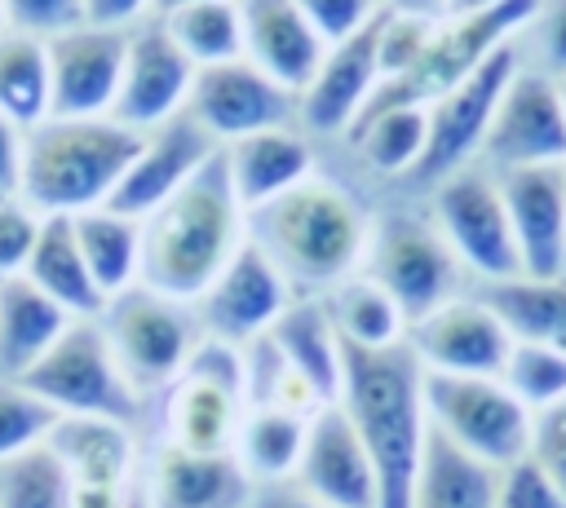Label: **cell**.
Segmentation results:
<instances>
[{"mask_svg":"<svg viewBox=\"0 0 566 508\" xmlns=\"http://www.w3.org/2000/svg\"><path fill=\"white\" fill-rule=\"evenodd\" d=\"M4 13H9V31L53 40L84 22V0H4Z\"/></svg>","mask_w":566,"mask_h":508,"instance_id":"obj_45","label":"cell"},{"mask_svg":"<svg viewBox=\"0 0 566 508\" xmlns=\"http://www.w3.org/2000/svg\"><path fill=\"white\" fill-rule=\"evenodd\" d=\"M226 168H230V186L243 203V212H256L265 203H274L279 194H287L292 186H301L305 177H314V150L296 128H265V133H248L230 146H221Z\"/></svg>","mask_w":566,"mask_h":508,"instance_id":"obj_25","label":"cell"},{"mask_svg":"<svg viewBox=\"0 0 566 508\" xmlns=\"http://www.w3.org/2000/svg\"><path fill=\"white\" fill-rule=\"evenodd\" d=\"M292 305L287 274L270 261V252L256 239H243L230 265L217 274V283L199 296V318L208 336L226 345H252L270 336V327Z\"/></svg>","mask_w":566,"mask_h":508,"instance_id":"obj_14","label":"cell"},{"mask_svg":"<svg viewBox=\"0 0 566 508\" xmlns=\"http://www.w3.org/2000/svg\"><path fill=\"white\" fill-rule=\"evenodd\" d=\"M495 490H500V468L473 459L429 424L411 508H495Z\"/></svg>","mask_w":566,"mask_h":508,"instance_id":"obj_29","label":"cell"},{"mask_svg":"<svg viewBox=\"0 0 566 508\" xmlns=\"http://www.w3.org/2000/svg\"><path fill=\"white\" fill-rule=\"evenodd\" d=\"M504 331L522 345H548L566 353V274L562 278H500L482 292Z\"/></svg>","mask_w":566,"mask_h":508,"instance_id":"obj_31","label":"cell"},{"mask_svg":"<svg viewBox=\"0 0 566 508\" xmlns=\"http://www.w3.org/2000/svg\"><path fill=\"white\" fill-rule=\"evenodd\" d=\"M500 380L509 384V393L531 415H539V411H548V406H557L566 398V353L562 349H548V345H522V340H513Z\"/></svg>","mask_w":566,"mask_h":508,"instance_id":"obj_39","label":"cell"},{"mask_svg":"<svg viewBox=\"0 0 566 508\" xmlns=\"http://www.w3.org/2000/svg\"><path fill=\"white\" fill-rule=\"evenodd\" d=\"M385 9H398V13H429V18H438V9L447 13V0H385Z\"/></svg>","mask_w":566,"mask_h":508,"instance_id":"obj_52","label":"cell"},{"mask_svg":"<svg viewBox=\"0 0 566 508\" xmlns=\"http://www.w3.org/2000/svg\"><path fill=\"white\" fill-rule=\"evenodd\" d=\"M296 110V93H287L279 80H270L256 62H221V66H199L190 84L186 115L212 133L221 146L265 133V128H287Z\"/></svg>","mask_w":566,"mask_h":508,"instance_id":"obj_13","label":"cell"},{"mask_svg":"<svg viewBox=\"0 0 566 508\" xmlns=\"http://www.w3.org/2000/svg\"><path fill=\"white\" fill-rule=\"evenodd\" d=\"M22 128H13L4 115H0V199L4 194H18V181H22Z\"/></svg>","mask_w":566,"mask_h":508,"instance_id":"obj_49","label":"cell"},{"mask_svg":"<svg viewBox=\"0 0 566 508\" xmlns=\"http://www.w3.org/2000/svg\"><path fill=\"white\" fill-rule=\"evenodd\" d=\"M252 477L234 451L199 455L181 446H164L150 468V508H248Z\"/></svg>","mask_w":566,"mask_h":508,"instance_id":"obj_24","label":"cell"},{"mask_svg":"<svg viewBox=\"0 0 566 508\" xmlns=\"http://www.w3.org/2000/svg\"><path fill=\"white\" fill-rule=\"evenodd\" d=\"M438 18L429 13H398L385 9L380 13V80H398L416 66V57L424 53L429 35H433Z\"/></svg>","mask_w":566,"mask_h":508,"instance_id":"obj_41","label":"cell"},{"mask_svg":"<svg viewBox=\"0 0 566 508\" xmlns=\"http://www.w3.org/2000/svg\"><path fill=\"white\" fill-rule=\"evenodd\" d=\"M75 239L84 252V265L97 283V292L111 300L119 292H128L133 283H142V221L111 212V208H93L75 216Z\"/></svg>","mask_w":566,"mask_h":508,"instance_id":"obj_33","label":"cell"},{"mask_svg":"<svg viewBox=\"0 0 566 508\" xmlns=\"http://www.w3.org/2000/svg\"><path fill=\"white\" fill-rule=\"evenodd\" d=\"M243 393L248 367L239 345H226L217 336L195 340L181 375L168 384V446L199 455L230 451L243 424Z\"/></svg>","mask_w":566,"mask_h":508,"instance_id":"obj_8","label":"cell"},{"mask_svg":"<svg viewBox=\"0 0 566 508\" xmlns=\"http://www.w3.org/2000/svg\"><path fill=\"white\" fill-rule=\"evenodd\" d=\"M248 508H327V504H318L301 481H261Z\"/></svg>","mask_w":566,"mask_h":508,"instance_id":"obj_48","label":"cell"},{"mask_svg":"<svg viewBox=\"0 0 566 508\" xmlns=\"http://www.w3.org/2000/svg\"><path fill=\"white\" fill-rule=\"evenodd\" d=\"M22 384L35 398H44L57 415H93V420L133 424L142 411V393L119 371L97 318H71V327L22 375Z\"/></svg>","mask_w":566,"mask_h":508,"instance_id":"obj_6","label":"cell"},{"mask_svg":"<svg viewBox=\"0 0 566 508\" xmlns=\"http://www.w3.org/2000/svg\"><path fill=\"white\" fill-rule=\"evenodd\" d=\"M482 150L504 168H535V163H566V115L562 88L544 71H517L495 106Z\"/></svg>","mask_w":566,"mask_h":508,"instance_id":"obj_16","label":"cell"},{"mask_svg":"<svg viewBox=\"0 0 566 508\" xmlns=\"http://www.w3.org/2000/svg\"><path fill=\"white\" fill-rule=\"evenodd\" d=\"M349 141L358 146V155L376 168V172H416L420 155H424V141H429V110L424 106H389V110H376L367 119H358L349 128Z\"/></svg>","mask_w":566,"mask_h":508,"instance_id":"obj_37","label":"cell"},{"mask_svg":"<svg viewBox=\"0 0 566 508\" xmlns=\"http://www.w3.org/2000/svg\"><path fill=\"white\" fill-rule=\"evenodd\" d=\"M526 31L535 40L539 71L553 80H566V0H539Z\"/></svg>","mask_w":566,"mask_h":508,"instance_id":"obj_46","label":"cell"},{"mask_svg":"<svg viewBox=\"0 0 566 508\" xmlns=\"http://www.w3.org/2000/svg\"><path fill=\"white\" fill-rule=\"evenodd\" d=\"M243 9V44L248 62H256L270 80H279L287 93H305L314 80L327 44L305 22L296 0H239Z\"/></svg>","mask_w":566,"mask_h":508,"instance_id":"obj_23","label":"cell"},{"mask_svg":"<svg viewBox=\"0 0 566 508\" xmlns=\"http://www.w3.org/2000/svg\"><path fill=\"white\" fill-rule=\"evenodd\" d=\"M340 411L358 428L367 459L376 468V508H411L420 451L429 433L424 415V367L416 349L389 345V349H358L340 340Z\"/></svg>","mask_w":566,"mask_h":508,"instance_id":"obj_1","label":"cell"},{"mask_svg":"<svg viewBox=\"0 0 566 508\" xmlns=\"http://www.w3.org/2000/svg\"><path fill=\"white\" fill-rule=\"evenodd\" d=\"M137 150L142 133L115 119H44L22 137L18 194L40 216H80L106 208Z\"/></svg>","mask_w":566,"mask_h":508,"instance_id":"obj_3","label":"cell"},{"mask_svg":"<svg viewBox=\"0 0 566 508\" xmlns=\"http://www.w3.org/2000/svg\"><path fill=\"white\" fill-rule=\"evenodd\" d=\"M159 27L190 57L195 71L199 66H221V62L248 57L239 0H203V4H186V9L159 13Z\"/></svg>","mask_w":566,"mask_h":508,"instance_id":"obj_34","label":"cell"},{"mask_svg":"<svg viewBox=\"0 0 566 508\" xmlns=\"http://www.w3.org/2000/svg\"><path fill=\"white\" fill-rule=\"evenodd\" d=\"M424 415L460 451L491 468H509L531 455L535 415L509 393L500 375H442L424 371Z\"/></svg>","mask_w":566,"mask_h":508,"instance_id":"obj_7","label":"cell"},{"mask_svg":"<svg viewBox=\"0 0 566 508\" xmlns=\"http://www.w3.org/2000/svg\"><path fill=\"white\" fill-rule=\"evenodd\" d=\"M310 415L287 406H252L239 424V464L256 481H287L301 464Z\"/></svg>","mask_w":566,"mask_h":508,"instance_id":"obj_35","label":"cell"},{"mask_svg":"<svg viewBox=\"0 0 566 508\" xmlns=\"http://www.w3.org/2000/svg\"><path fill=\"white\" fill-rule=\"evenodd\" d=\"M221 150V141L212 133H203L186 110L150 133H142V150L128 163L124 181L111 194V212H124L133 221H146L159 203H168L212 155Z\"/></svg>","mask_w":566,"mask_h":508,"instance_id":"obj_20","label":"cell"},{"mask_svg":"<svg viewBox=\"0 0 566 508\" xmlns=\"http://www.w3.org/2000/svg\"><path fill=\"white\" fill-rule=\"evenodd\" d=\"M49 446L66 464L71 486H128L133 481V433L119 420L62 415L49 433Z\"/></svg>","mask_w":566,"mask_h":508,"instance_id":"obj_28","label":"cell"},{"mask_svg":"<svg viewBox=\"0 0 566 508\" xmlns=\"http://www.w3.org/2000/svg\"><path fill=\"white\" fill-rule=\"evenodd\" d=\"M146 9H155V0H84V22L128 31V22H137Z\"/></svg>","mask_w":566,"mask_h":508,"instance_id":"obj_50","label":"cell"},{"mask_svg":"<svg viewBox=\"0 0 566 508\" xmlns=\"http://www.w3.org/2000/svg\"><path fill=\"white\" fill-rule=\"evenodd\" d=\"M495 508H566V495L531 455H522L517 464L500 468Z\"/></svg>","mask_w":566,"mask_h":508,"instance_id":"obj_44","label":"cell"},{"mask_svg":"<svg viewBox=\"0 0 566 508\" xmlns=\"http://www.w3.org/2000/svg\"><path fill=\"white\" fill-rule=\"evenodd\" d=\"M376 88H380V18L323 53L314 80L296 97V110L314 133H340V128L349 133Z\"/></svg>","mask_w":566,"mask_h":508,"instance_id":"obj_22","label":"cell"},{"mask_svg":"<svg viewBox=\"0 0 566 508\" xmlns=\"http://www.w3.org/2000/svg\"><path fill=\"white\" fill-rule=\"evenodd\" d=\"M243 243V203L217 150L168 203L142 221V283L172 300H199Z\"/></svg>","mask_w":566,"mask_h":508,"instance_id":"obj_2","label":"cell"},{"mask_svg":"<svg viewBox=\"0 0 566 508\" xmlns=\"http://www.w3.org/2000/svg\"><path fill=\"white\" fill-rule=\"evenodd\" d=\"M296 481L327 508H376V468L367 459V446L349 415L336 406H318L310 415L305 451L296 464Z\"/></svg>","mask_w":566,"mask_h":508,"instance_id":"obj_21","label":"cell"},{"mask_svg":"<svg viewBox=\"0 0 566 508\" xmlns=\"http://www.w3.org/2000/svg\"><path fill=\"white\" fill-rule=\"evenodd\" d=\"M57 420L62 415L44 398H35L22 380L0 375V464L31 446H44Z\"/></svg>","mask_w":566,"mask_h":508,"instance_id":"obj_40","label":"cell"},{"mask_svg":"<svg viewBox=\"0 0 566 508\" xmlns=\"http://www.w3.org/2000/svg\"><path fill=\"white\" fill-rule=\"evenodd\" d=\"M66 327L71 314L53 296H44L27 274L0 278V375L22 380Z\"/></svg>","mask_w":566,"mask_h":508,"instance_id":"obj_27","label":"cell"},{"mask_svg":"<svg viewBox=\"0 0 566 508\" xmlns=\"http://www.w3.org/2000/svg\"><path fill=\"white\" fill-rule=\"evenodd\" d=\"M186 4H203V0H155L159 13H172V9H186Z\"/></svg>","mask_w":566,"mask_h":508,"instance_id":"obj_55","label":"cell"},{"mask_svg":"<svg viewBox=\"0 0 566 508\" xmlns=\"http://www.w3.org/2000/svg\"><path fill=\"white\" fill-rule=\"evenodd\" d=\"M557 88H562V115H566V80H557Z\"/></svg>","mask_w":566,"mask_h":508,"instance_id":"obj_57","label":"cell"},{"mask_svg":"<svg viewBox=\"0 0 566 508\" xmlns=\"http://www.w3.org/2000/svg\"><path fill=\"white\" fill-rule=\"evenodd\" d=\"M539 0H500L491 9L478 13H447L438 18L424 53L416 57V66L398 80H380V88L371 93V102L363 106L358 119L389 110V106H429L433 97H442L447 88H455L460 80H469L491 53H500L504 44H513ZM354 119V124H358Z\"/></svg>","mask_w":566,"mask_h":508,"instance_id":"obj_5","label":"cell"},{"mask_svg":"<svg viewBox=\"0 0 566 508\" xmlns=\"http://www.w3.org/2000/svg\"><path fill=\"white\" fill-rule=\"evenodd\" d=\"M500 0H447V13H478V9H491Z\"/></svg>","mask_w":566,"mask_h":508,"instance_id":"obj_53","label":"cell"},{"mask_svg":"<svg viewBox=\"0 0 566 508\" xmlns=\"http://www.w3.org/2000/svg\"><path fill=\"white\" fill-rule=\"evenodd\" d=\"M106 345L128 375L137 393L164 389L181 375L190 349H195V322L181 300L150 292L146 283H133L128 292L111 296L106 309L97 314Z\"/></svg>","mask_w":566,"mask_h":508,"instance_id":"obj_9","label":"cell"},{"mask_svg":"<svg viewBox=\"0 0 566 508\" xmlns=\"http://www.w3.org/2000/svg\"><path fill=\"white\" fill-rule=\"evenodd\" d=\"M0 508H71V473L49 442L0 464Z\"/></svg>","mask_w":566,"mask_h":508,"instance_id":"obj_38","label":"cell"},{"mask_svg":"<svg viewBox=\"0 0 566 508\" xmlns=\"http://www.w3.org/2000/svg\"><path fill=\"white\" fill-rule=\"evenodd\" d=\"M128 31L80 22L49 40L53 115L49 119H111L124 75Z\"/></svg>","mask_w":566,"mask_h":508,"instance_id":"obj_15","label":"cell"},{"mask_svg":"<svg viewBox=\"0 0 566 508\" xmlns=\"http://www.w3.org/2000/svg\"><path fill=\"white\" fill-rule=\"evenodd\" d=\"M9 31V13H4V0H0V35Z\"/></svg>","mask_w":566,"mask_h":508,"instance_id":"obj_56","label":"cell"},{"mask_svg":"<svg viewBox=\"0 0 566 508\" xmlns=\"http://www.w3.org/2000/svg\"><path fill=\"white\" fill-rule=\"evenodd\" d=\"M460 256L447 247L438 225L420 216H389L367 243V274L398 300L407 322H420L451 300Z\"/></svg>","mask_w":566,"mask_h":508,"instance_id":"obj_12","label":"cell"},{"mask_svg":"<svg viewBox=\"0 0 566 508\" xmlns=\"http://www.w3.org/2000/svg\"><path fill=\"white\" fill-rule=\"evenodd\" d=\"M433 216H438V234L447 239V247L469 269H478L486 283L522 274L517 239H513L509 208H504L495 177L473 172V168L451 172L447 181L433 186Z\"/></svg>","mask_w":566,"mask_h":508,"instance_id":"obj_11","label":"cell"},{"mask_svg":"<svg viewBox=\"0 0 566 508\" xmlns=\"http://www.w3.org/2000/svg\"><path fill=\"white\" fill-rule=\"evenodd\" d=\"M270 261L301 283H345L367 256L371 230L363 208L327 177H305L274 203L256 208L252 234Z\"/></svg>","mask_w":566,"mask_h":508,"instance_id":"obj_4","label":"cell"},{"mask_svg":"<svg viewBox=\"0 0 566 508\" xmlns=\"http://www.w3.org/2000/svg\"><path fill=\"white\" fill-rule=\"evenodd\" d=\"M407 345L416 349L424 371H442V375H500L513 349V336L504 331V322L491 314V305L478 296H451L447 305H438L433 314H424L420 322H411Z\"/></svg>","mask_w":566,"mask_h":508,"instance_id":"obj_18","label":"cell"},{"mask_svg":"<svg viewBox=\"0 0 566 508\" xmlns=\"http://www.w3.org/2000/svg\"><path fill=\"white\" fill-rule=\"evenodd\" d=\"M44 296H53L71 318H97L106 309V296L97 292L80 239H75V216H44L35 252L22 269Z\"/></svg>","mask_w":566,"mask_h":508,"instance_id":"obj_30","label":"cell"},{"mask_svg":"<svg viewBox=\"0 0 566 508\" xmlns=\"http://www.w3.org/2000/svg\"><path fill=\"white\" fill-rule=\"evenodd\" d=\"M133 495L128 486H71V508H124Z\"/></svg>","mask_w":566,"mask_h":508,"instance_id":"obj_51","label":"cell"},{"mask_svg":"<svg viewBox=\"0 0 566 508\" xmlns=\"http://www.w3.org/2000/svg\"><path fill=\"white\" fill-rule=\"evenodd\" d=\"M124 508H150V495H146V486H133V495H128V504Z\"/></svg>","mask_w":566,"mask_h":508,"instance_id":"obj_54","label":"cell"},{"mask_svg":"<svg viewBox=\"0 0 566 508\" xmlns=\"http://www.w3.org/2000/svg\"><path fill=\"white\" fill-rule=\"evenodd\" d=\"M0 115L31 133L53 115V75H49V40L27 31L0 35Z\"/></svg>","mask_w":566,"mask_h":508,"instance_id":"obj_32","label":"cell"},{"mask_svg":"<svg viewBox=\"0 0 566 508\" xmlns=\"http://www.w3.org/2000/svg\"><path fill=\"white\" fill-rule=\"evenodd\" d=\"M336 331L345 345L358 349H389L407 340V314L398 309V300L371 278V274H354L345 283H336V296L327 305Z\"/></svg>","mask_w":566,"mask_h":508,"instance_id":"obj_36","label":"cell"},{"mask_svg":"<svg viewBox=\"0 0 566 508\" xmlns=\"http://www.w3.org/2000/svg\"><path fill=\"white\" fill-rule=\"evenodd\" d=\"M190 84H195V66L159 22L128 31V53H124V75H119V97L111 119L133 133H150L186 110Z\"/></svg>","mask_w":566,"mask_h":508,"instance_id":"obj_17","label":"cell"},{"mask_svg":"<svg viewBox=\"0 0 566 508\" xmlns=\"http://www.w3.org/2000/svg\"><path fill=\"white\" fill-rule=\"evenodd\" d=\"M495 181L517 239L522 274L562 278L566 274V163L504 168Z\"/></svg>","mask_w":566,"mask_h":508,"instance_id":"obj_19","label":"cell"},{"mask_svg":"<svg viewBox=\"0 0 566 508\" xmlns=\"http://www.w3.org/2000/svg\"><path fill=\"white\" fill-rule=\"evenodd\" d=\"M517 71H522V57H517V40H513L500 53H491L469 80H460L455 88H447L442 97H433L424 106L429 110V141H424V155H420L411 181L438 186L451 172H460L473 150H482L486 128L495 119V106H500V97Z\"/></svg>","mask_w":566,"mask_h":508,"instance_id":"obj_10","label":"cell"},{"mask_svg":"<svg viewBox=\"0 0 566 508\" xmlns=\"http://www.w3.org/2000/svg\"><path fill=\"white\" fill-rule=\"evenodd\" d=\"M531 459L562 486L566 495V398L535 415L531 424Z\"/></svg>","mask_w":566,"mask_h":508,"instance_id":"obj_47","label":"cell"},{"mask_svg":"<svg viewBox=\"0 0 566 508\" xmlns=\"http://www.w3.org/2000/svg\"><path fill=\"white\" fill-rule=\"evenodd\" d=\"M270 345L283 353V362L305 380L318 406L340 402V331L318 300H292L283 318L270 327Z\"/></svg>","mask_w":566,"mask_h":508,"instance_id":"obj_26","label":"cell"},{"mask_svg":"<svg viewBox=\"0 0 566 508\" xmlns=\"http://www.w3.org/2000/svg\"><path fill=\"white\" fill-rule=\"evenodd\" d=\"M296 9L318 31V40L332 49V44L358 35L363 27H371L385 13V0H296Z\"/></svg>","mask_w":566,"mask_h":508,"instance_id":"obj_43","label":"cell"},{"mask_svg":"<svg viewBox=\"0 0 566 508\" xmlns=\"http://www.w3.org/2000/svg\"><path fill=\"white\" fill-rule=\"evenodd\" d=\"M40 225H44V216L22 194L0 199V278H13L27 269L35 239H40Z\"/></svg>","mask_w":566,"mask_h":508,"instance_id":"obj_42","label":"cell"}]
</instances>
